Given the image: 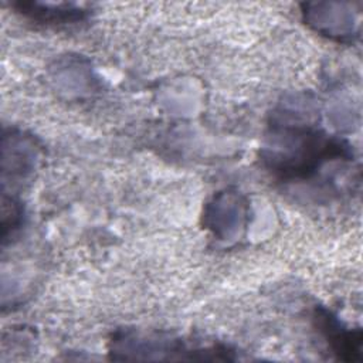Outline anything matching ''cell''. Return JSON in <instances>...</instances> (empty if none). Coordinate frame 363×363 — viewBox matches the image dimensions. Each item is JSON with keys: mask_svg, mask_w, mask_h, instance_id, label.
I'll list each match as a JSON object with an SVG mask.
<instances>
[{"mask_svg": "<svg viewBox=\"0 0 363 363\" xmlns=\"http://www.w3.org/2000/svg\"><path fill=\"white\" fill-rule=\"evenodd\" d=\"M112 359H201V360H234L233 350L221 345L191 347L183 339L163 335H140L132 330H119L109 340Z\"/></svg>", "mask_w": 363, "mask_h": 363, "instance_id": "7a4b0ae2", "label": "cell"}, {"mask_svg": "<svg viewBox=\"0 0 363 363\" xmlns=\"http://www.w3.org/2000/svg\"><path fill=\"white\" fill-rule=\"evenodd\" d=\"M352 146L315 125L272 118L261 147V164L282 183L313 180L330 163L350 162Z\"/></svg>", "mask_w": 363, "mask_h": 363, "instance_id": "6da1fadb", "label": "cell"}, {"mask_svg": "<svg viewBox=\"0 0 363 363\" xmlns=\"http://www.w3.org/2000/svg\"><path fill=\"white\" fill-rule=\"evenodd\" d=\"M315 326L323 336L329 349L339 360L360 362L362 360V330L346 328L337 316L325 308H315Z\"/></svg>", "mask_w": 363, "mask_h": 363, "instance_id": "3957f363", "label": "cell"}, {"mask_svg": "<svg viewBox=\"0 0 363 363\" xmlns=\"http://www.w3.org/2000/svg\"><path fill=\"white\" fill-rule=\"evenodd\" d=\"M11 7L24 18L43 26H69L85 21L89 10L75 4H44L37 1H14Z\"/></svg>", "mask_w": 363, "mask_h": 363, "instance_id": "277c9868", "label": "cell"}]
</instances>
